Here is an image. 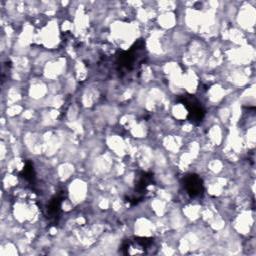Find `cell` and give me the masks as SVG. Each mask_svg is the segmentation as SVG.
<instances>
[{
	"label": "cell",
	"instance_id": "obj_1",
	"mask_svg": "<svg viewBox=\"0 0 256 256\" xmlns=\"http://www.w3.org/2000/svg\"><path fill=\"white\" fill-rule=\"evenodd\" d=\"M178 101L188 110V120L195 125L200 124L204 118L205 111L199 101L193 95H182L179 97Z\"/></svg>",
	"mask_w": 256,
	"mask_h": 256
},
{
	"label": "cell",
	"instance_id": "obj_5",
	"mask_svg": "<svg viewBox=\"0 0 256 256\" xmlns=\"http://www.w3.org/2000/svg\"><path fill=\"white\" fill-rule=\"evenodd\" d=\"M21 176L29 183H32L34 181L35 178V172L33 169V165L30 162H27L25 167L23 168L22 172H21Z\"/></svg>",
	"mask_w": 256,
	"mask_h": 256
},
{
	"label": "cell",
	"instance_id": "obj_2",
	"mask_svg": "<svg viewBox=\"0 0 256 256\" xmlns=\"http://www.w3.org/2000/svg\"><path fill=\"white\" fill-rule=\"evenodd\" d=\"M153 242L152 238L136 237L133 239H127L122 245V250L124 254L129 255L146 254L152 249L151 247L153 246Z\"/></svg>",
	"mask_w": 256,
	"mask_h": 256
},
{
	"label": "cell",
	"instance_id": "obj_4",
	"mask_svg": "<svg viewBox=\"0 0 256 256\" xmlns=\"http://www.w3.org/2000/svg\"><path fill=\"white\" fill-rule=\"evenodd\" d=\"M63 196L64 193H61L54 198H52L47 206V212H46V217L52 221H57L60 208H61V203L63 201Z\"/></svg>",
	"mask_w": 256,
	"mask_h": 256
},
{
	"label": "cell",
	"instance_id": "obj_3",
	"mask_svg": "<svg viewBox=\"0 0 256 256\" xmlns=\"http://www.w3.org/2000/svg\"><path fill=\"white\" fill-rule=\"evenodd\" d=\"M183 185L190 197H199L203 194L204 186L202 179L196 175V174H189L184 177L183 179Z\"/></svg>",
	"mask_w": 256,
	"mask_h": 256
}]
</instances>
